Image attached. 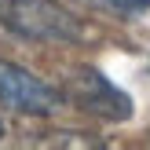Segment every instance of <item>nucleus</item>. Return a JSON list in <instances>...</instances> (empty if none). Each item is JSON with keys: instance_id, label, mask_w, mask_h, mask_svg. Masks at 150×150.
Listing matches in <instances>:
<instances>
[{"instance_id": "f257e3e1", "label": "nucleus", "mask_w": 150, "mask_h": 150, "mask_svg": "<svg viewBox=\"0 0 150 150\" xmlns=\"http://www.w3.org/2000/svg\"><path fill=\"white\" fill-rule=\"evenodd\" d=\"M0 22L11 33L26 37V40H44V44H73L84 37L81 18L55 0H4Z\"/></svg>"}, {"instance_id": "f03ea898", "label": "nucleus", "mask_w": 150, "mask_h": 150, "mask_svg": "<svg viewBox=\"0 0 150 150\" xmlns=\"http://www.w3.org/2000/svg\"><path fill=\"white\" fill-rule=\"evenodd\" d=\"M0 106L15 110V114H29V117H48L62 106V95L51 84H44L37 73H29L26 66L0 59Z\"/></svg>"}, {"instance_id": "20e7f679", "label": "nucleus", "mask_w": 150, "mask_h": 150, "mask_svg": "<svg viewBox=\"0 0 150 150\" xmlns=\"http://www.w3.org/2000/svg\"><path fill=\"white\" fill-rule=\"evenodd\" d=\"M81 4L99 7V11H114V15H132V11L150 7V0H81Z\"/></svg>"}, {"instance_id": "7ed1b4c3", "label": "nucleus", "mask_w": 150, "mask_h": 150, "mask_svg": "<svg viewBox=\"0 0 150 150\" xmlns=\"http://www.w3.org/2000/svg\"><path fill=\"white\" fill-rule=\"evenodd\" d=\"M70 99L81 110H88L95 117H106V121H128L132 117V99L92 66H77L70 73Z\"/></svg>"}, {"instance_id": "39448f33", "label": "nucleus", "mask_w": 150, "mask_h": 150, "mask_svg": "<svg viewBox=\"0 0 150 150\" xmlns=\"http://www.w3.org/2000/svg\"><path fill=\"white\" fill-rule=\"evenodd\" d=\"M0 136H4V121H0Z\"/></svg>"}]
</instances>
